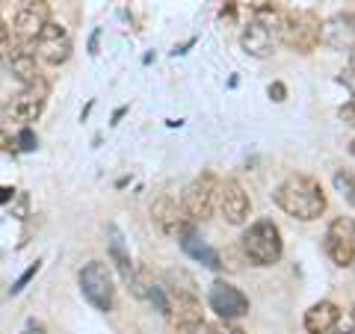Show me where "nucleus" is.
<instances>
[{"instance_id":"f257e3e1","label":"nucleus","mask_w":355,"mask_h":334,"mask_svg":"<svg viewBox=\"0 0 355 334\" xmlns=\"http://www.w3.org/2000/svg\"><path fill=\"white\" fill-rule=\"evenodd\" d=\"M275 204L299 222H314L326 213V193L308 175H291L275 189Z\"/></svg>"},{"instance_id":"f03ea898","label":"nucleus","mask_w":355,"mask_h":334,"mask_svg":"<svg viewBox=\"0 0 355 334\" xmlns=\"http://www.w3.org/2000/svg\"><path fill=\"white\" fill-rule=\"evenodd\" d=\"M282 12L275 3H261L254 6V12L249 18V24L243 27V36H240V44L243 51L249 53L254 60H266L275 48V39H279V30H282Z\"/></svg>"},{"instance_id":"7ed1b4c3","label":"nucleus","mask_w":355,"mask_h":334,"mask_svg":"<svg viewBox=\"0 0 355 334\" xmlns=\"http://www.w3.org/2000/svg\"><path fill=\"white\" fill-rule=\"evenodd\" d=\"M243 254L249 258V263L254 266H272L282 261L284 254V240H282V231L272 219H258L252 222L249 231L243 234Z\"/></svg>"},{"instance_id":"20e7f679","label":"nucleus","mask_w":355,"mask_h":334,"mask_svg":"<svg viewBox=\"0 0 355 334\" xmlns=\"http://www.w3.org/2000/svg\"><path fill=\"white\" fill-rule=\"evenodd\" d=\"M320 27H323V21L317 18V12H311V9H296V12H287L282 18L279 39L291 51L311 53V51H317V44H320Z\"/></svg>"},{"instance_id":"39448f33","label":"nucleus","mask_w":355,"mask_h":334,"mask_svg":"<svg viewBox=\"0 0 355 334\" xmlns=\"http://www.w3.org/2000/svg\"><path fill=\"white\" fill-rule=\"evenodd\" d=\"M77 281H80V293L86 296V302L98 308V310H113L116 305V284H113V272H110V266L104 261H89L80 275H77Z\"/></svg>"},{"instance_id":"423d86ee","label":"nucleus","mask_w":355,"mask_h":334,"mask_svg":"<svg viewBox=\"0 0 355 334\" xmlns=\"http://www.w3.org/2000/svg\"><path fill=\"white\" fill-rule=\"evenodd\" d=\"M216 193H219V181L214 172H202L198 177H193L190 184L184 189V207L187 213H190L193 222H205L214 216L216 210Z\"/></svg>"},{"instance_id":"0eeeda50","label":"nucleus","mask_w":355,"mask_h":334,"mask_svg":"<svg viewBox=\"0 0 355 334\" xmlns=\"http://www.w3.org/2000/svg\"><path fill=\"white\" fill-rule=\"evenodd\" d=\"M169 317L190 334H202L207 328L202 317V302L190 287H169Z\"/></svg>"},{"instance_id":"6e6552de","label":"nucleus","mask_w":355,"mask_h":334,"mask_svg":"<svg viewBox=\"0 0 355 334\" xmlns=\"http://www.w3.org/2000/svg\"><path fill=\"white\" fill-rule=\"evenodd\" d=\"M151 219L163 234L178 237V240H181L184 234L196 231V222L190 219V213H187L184 202H178V198H172V195H160L157 202L151 204Z\"/></svg>"},{"instance_id":"1a4fd4ad","label":"nucleus","mask_w":355,"mask_h":334,"mask_svg":"<svg viewBox=\"0 0 355 334\" xmlns=\"http://www.w3.org/2000/svg\"><path fill=\"white\" fill-rule=\"evenodd\" d=\"M44 104H48V83H36V86H24L18 95H12L3 107L6 118L21 121L24 128H30V121H36L42 116Z\"/></svg>"},{"instance_id":"9d476101","label":"nucleus","mask_w":355,"mask_h":334,"mask_svg":"<svg viewBox=\"0 0 355 334\" xmlns=\"http://www.w3.org/2000/svg\"><path fill=\"white\" fill-rule=\"evenodd\" d=\"M33 48H36V57L42 62L62 65V62H69L74 44H71L69 30H65L62 24H57V21H51V24L44 27L36 39H33Z\"/></svg>"},{"instance_id":"9b49d317","label":"nucleus","mask_w":355,"mask_h":334,"mask_svg":"<svg viewBox=\"0 0 355 334\" xmlns=\"http://www.w3.org/2000/svg\"><path fill=\"white\" fill-rule=\"evenodd\" d=\"M207 302H210V310H216V317L222 322H234V319L249 314L246 293H243L240 287L228 284V281H214V284H210Z\"/></svg>"},{"instance_id":"f8f14e48","label":"nucleus","mask_w":355,"mask_h":334,"mask_svg":"<svg viewBox=\"0 0 355 334\" xmlns=\"http://www.w3.org/2000/svg\"><path fill=\"white\" fill-rule=\"evenodd\" d=\"M323 249L335 266H352L355 263V225L349 219L340 216L326 228Z\"/></svg>"},{"instance_id":"ddd939ff","label":"nucleus","mask_w":355,"mask_h":334,"mask_svg":"<svg viewBox=\"0 0 355 334\" xmlns=\"http://www.w3.org/2000/svg\"><path fill=\"white\" fill-rule=\"evenodd\" d=\"M216 207H219V213H222V219H225L228 225H243V222L249 219V213H252L249 193L240 186V181H234V177L219 181Z\"/></svg>"},{"instance_id":"4468645a","label":"nucleus","mask_w":355,"mask_h":334,"mask_svg":"<svg viewBox=\"0 0 355 334\" xmlns=\"http://www.w3.org/2000/svg\"><path fill=\"white\" fill-rule=\"evenodd\" d=\"M51 24V3L48 0H21L15 9V33L24 42H33Z\"/></svg>"},{"instance_id":"2eb2a0df","label":"nucleus","mask_w":355,"mask_h":334,"mask_svg":"<svg viewBox=\"0 0 355 334\" xmlns=\"http://www.w3.org/2000/svg\"><path fill=\"white\" fill-rule=\"evenodd\" d=\"M320 42L329 44L331 51H349L355 42V15L352 12H338L323 21L320 27Z\"/></svg>"},{"instance_id":"dca6fc26","label":"nucleus","mask_w":355,"mask_h":334,"mask_svg":"<svg viewBox=\"0 0 355 334\" xmlns=\"http://www.w3.org/2000/svg\"><path fill=\"white\" fill-rule=\"evenodd\" d=\"M338 322H340V308L335 302H329V299L314 302L305 310V331L308 334H331L338 328Z\"/></svg>"},{"instance_id":"f3484780","label":"nucleus","mask_w":355,"mask_h":334,"mask_svg":"<svg viewBox=\"0 0 355 334\" xmlns=\"http://www.w3.org/2000/svg\"><path fill=\"white\" fill-rule=\"evenodd\" d=\"M9 57V69L18 77L21 86H36L42 83V74H39V65H36V53L27 51L24 44H12V51L6 53Z\"/></svg>"},{"instance_id":"a211bd4d","label":"nucleus","mask_w":355,"mask_h":334,"mask_svg":"<svg viewBox=\"0 0 355 334\" xmlns=\"http://www.w3.org/2000/svg\"><path fill=\"white\" fill-rule=\"evenodd\" d=\"M181 249H184L187 254H190L193 261L210 266V270H222V254H219L214 246H207V243H205L202 237H198L196 231L184 234V237H181Z\"/></svg>"},{"instance_id":"6ab92c4d","label":"nucleus","mask_w":355,"mask_h":334,"mask_svg":"<svg viewBox=\"0 0 355 334\" xmlns=\"http://www.w3.org/2000/svg\"><path fill=\"white\" fill-rule=\"evenodd\" d=\"M110 254H113V263H116V270L121 272V278L125 281H130L133 278V263H130V254L125 252V243H121V234L116 225H110Z\"/></svg>"},{"instance_id":"aec40b11","label":"nucleus","mask_w":355,"mask_h":334,"mask_svg":"<svg viewBox=\"0 0 355 334\" xmlns=\"http://www.w3.org/2000/svg\"><path fill=\"white\" fill-rule=\"evenodd\" d=\"M335 186L349 204H355V172H338L335 175Z\"/></svg>"},{"instance_id":"412c9836","label":"nucleus","mask_w":355,"mask_h":334,"mask_svg":"<svg viewBox=\"0 0 355 334\" xmlns=\"http://www.w3.org/2000/svg\"><path fill=\"white\" fill-rule=\"evenodd\" d=\"M36 146H39L36 133H33L30 128H21V133L15 137V148H18V151H24V154H30V151H36Z\"/></svg>"},{"instance_id":"4be33fe9","label":"nucleus","mask_w":355,"mask_h":334,"mask_svg":"<svg viewBox=\"0 0 355 334\" xmlns=\"http://www.w3.org/2000/svg\"><path fill=\"white\" fill-rule=\"evenodd\" d=\"M39 270H42V261H36V263H30V266H27V270H24V272H21V275H18V281L12 284V296H15V293H21V290H24V287H27V284L33 281V278H36V275H39Z\"/></svg>"},{"instance_id":"5701e85b","label":"nucleus","mask_w":355,"mask_h":334,"mask_svg":"<svg viewBox=\"0 0 355 334\" xmlns=\"http://www.w3.org/2000/svg\"><path fill=\"white\" fill-rule=\"evenodd\" d=\"M202 334H246V331L237 328L234 322H216V326H207Z\"/></svg>"},{"instance_id":"b1692460","label":"nucleus","mask_w":355,"mask_h":334,"mask_svg":"<svg viewBox=\"0 0 355 334\" xmlns=\"http://www.w3.org/2000/svg\"><path fill=\"white\" fill-rule=\"evenodd\" d=\"M338 116H340V121L343 125H349V128H355V101H347L340 109H338Z\"/></svg>"},{"instance_id":"393cba45","label":"nucleus","mask_w":355,"mask_h":334,"mask_svg":"<svg viewBox=\"0 0 355 334\" xmlns=\"http://www.w3.org/2000/svg\"><path fill=\"white\" fill-rule=\"evenodd\" d=\"M18 148H15V139L9 137L6 130H0V157H6V154H15Z\"/></svg>"},{"instance_id":"a878e982","label":"nucleus","mask_w":355,"mask_h":334,"mask_svg":"<svg viewBox=\"0 0 355 334\" xmlns=\"http://www.w3.org/2000/svg\"><path fill=\"white\" fill-rule=\"evenodd\" d=\"M270 98H272V101H275V104H282V101H284V98H287V86H284L282 80H275V83L270 86Z\"/></svg>"},{"instance_id":"bb28decb","label":"nucleus","mask_w":355,"mask_h":334,"mask_svg":"<svg viewBox=\"0 0 355 334\" xmlns=\"http://www.w3.org/2000/svg\"><path fill=\"white\" fill-rule=\"evenodd\" d=\"M12 198H15V189H12V186H0V207L9 204Z\"/></svg>"},{"instance_id":"cd10ccee","label":"nucleus","mask_w":355,"mask_h":334,"mask_svg":"<svg viewBox=\"0 0 355 334\" xmlns=\"http://www.w3.org/2000/svg\"><path fill=\"white\" fill-rule=\"evenodd\" d=\"M98 39H101V30H95L92 39H89V53H98Z\"/></svg>"},{"instance_id":"c85d7f7f","label":"nucleus","mask_w":355,"mask_h":334,"mask_svg":"<svg viewBox=\"0 0 355 334\" xmlns=\"http://www.w3.org/2000/svg\"><path fill=\"white\" fill-rule=\"evenodd\" d=\"M347 60H349V69H347V71H352V74H355V42H352V48L347 51Z\"/></svg>"},{"instance_id":"c756f323","label":"nucleus","mask_w":355,"mask_h":334,"mask_svg":"<svg viewBox=\"0 0 355 334\" xmlns=\"http://www.w3.org/2000/svg\"><path fill=\"white\" fill-rule=\"evenodd\" d=\"M331 334H355V326H352V328H349V326H347V328H335Z\"/></svg>"},{"instance_id":"7c9ffc66","label":"nucleus","mask_w":355,"mask_h":334,"mask_svg":"<svg viewBox=\"0 0 355 334\" xmlns=\"http://www.w3.org/2000/svg\"><path fill=\"white\" fill-rule=\"evenodd\" d=\"M349 154H352V157H355V139L349 142Z\"/></svg>"},{"instance_id":"2f4dec72","label":"nucleus","mask_w":355,"mask_h":334,"mask_svg":"<svg viewBox=\"0 0 355 334\" xmlns=\"http://www.w3.org/2000/svg\"><path fill=\"white\" fill-rule=\"evenodd\" d=\"M24 334H39V328H36V331H33V328H27V331H24Z\"/></svg>"},{"instance_id":"473e14b6","label":"nucleus","mask_w":355,"mask_h":334,"mask_svg":"<svg viewBox=\"0 0 355 334\" xmlns=\"http://www.w3.org/2000/svg\"><path fill=\"white\" fill-rule=\"evenodd\" d=\"M263 3H275V0H263ZM275 6H279V3H275Z\"/></svg>"},{"instance_id":"72a5a7b5","label":"nucleus","mask_w":355,"mask_h":334,"mask_svg":"<svg viewBox=\"0 0 355 334\" xmlns=\"http://www.w3.org/2000/svg\"><path fill=\"white\" fill-rule=\"evenodd\" d=\"M352 322H355V308H352Z\"/></svg>"},{"instance_id":"f704fd0d","label":"nucleus","mask_w":355,"mask_h":334,"mask_svg":"<svg viewBox=\"0 0 355 334\" xmlns=\"http://www.w3.org/2000/svg\"><path fill=\"white\" fill-rule=\"evenodd\" d=\"M352 225H355V222H352Z\"/></svg>"},{"instance_id":"c9c22d12","label":"nucleus","mask_w":355,"mask_h":334,"mask_svg":"<svg viewBox=\"0 0 355 334\" xmlns=\"http://www.w3.org/2000/svg\"><path fill=\"white\" fill-rule=\"evenodd\" d=\"M352 266H355V263H352Z\"/></svg>"}]
</instances>
